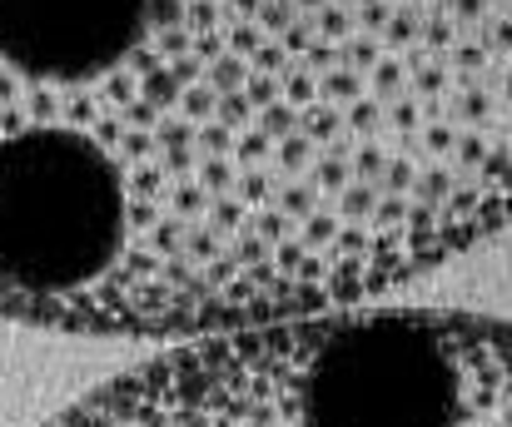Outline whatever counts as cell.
<instances>
[{"mask_svg":"<svg viewBox=\"0 0 512 427\" xmlns=\"http://www.w3.org/2000/svg\"><path fill=\"white\" fill-rule=\"evenodd\" d=\"M512 219V0H0V318L348 308Z\"/></svg>","mask_w":512,"mask_h":427,"instance_id":"1","label":"cell"},{"mask_svg":"<svg viewBox=\"0 0 512 427\" xmlns=\"http://www.w3.org/2000/svg\"><path fill=\"white\" fill-rule=\"evenodd\" d=\"M50 427H512V323L428 308L239 323Z\"/></svg>","mask_w":512,"mask_h":427,"instance_id":"2","label":"cell"}]
</instances>
